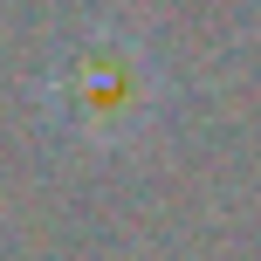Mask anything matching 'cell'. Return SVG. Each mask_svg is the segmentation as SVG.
Returning a JSON list of instances; mask_svg holds the SVG:
<instances>
[{
	"mask_svg": "<svg viewBox=\"0 0 261 261\" xmlns=\"http://www.w3.org/2000/svg\"><path fill=\"white\" fill-rule=\"evenodd\" d=\"M41 96H48L55 130H69L76 144L117 151V144L144 138V124L158 117L165 83H158V62L144 55L138 35L90 28V35H76L55 55V69L41 76Z\"/></svg>",
	"mask_w": 261,
	"mask_h": 261,
	"instance_id": "1",
	"label": "cell"
}]
</instances>
